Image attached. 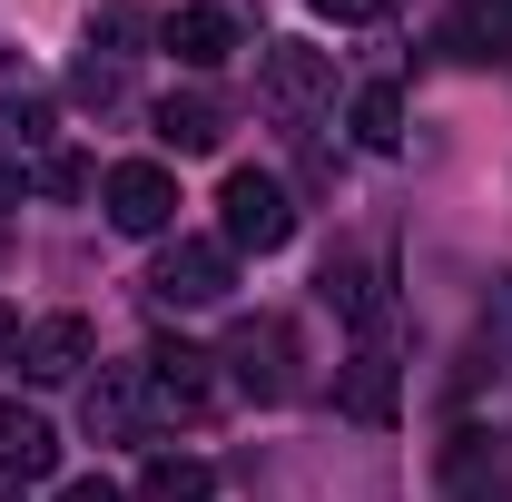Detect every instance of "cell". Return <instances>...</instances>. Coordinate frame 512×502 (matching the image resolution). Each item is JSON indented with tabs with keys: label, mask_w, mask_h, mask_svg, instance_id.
<instances>
[{
	"label": "cell",
	"mask_w": 512,
	"mask_h": 502,
	"mask_svg": "<svg viewBox=\"0 0 512 502\" xmlns=\"http://www.w3.org/2000/svg\"><path fill=\"white\" fill-rule=\"evenodd\" d=\"M50 463H60L50 414H30V404H10V394H0V473H10V483H40Z\"/></svg>",
	"instance_id": "ba28073f"
},
{
	"label": "cell",
	"mask_w": 512,
	"mask_h": 502,
	"mask_svg": "<svg viewBox=\"0 0 512 502\" xmlns=\"http://www.w3.org/2000/svg\"><path fill=\"white\" fill-rule=\"evenodd\" d=\"M148 365V414L158 424H207V404H217V355H197V345H158V355H138Z\"/></svg>",
	"instance_id": "5b68a950"
},
{
	"label": "cell",
	"mask_w": 512,
	"mask_h": 502,
	"mask_svg": "<svg viewBox=\"0 0 512 502\" xmlns=\"http://www.w3.org/2000/svg\"><path fill=\"white\" fill-rule=\"evenodd\" d=\"M0 207H20V158L0 148Z\"/></svg>",
	"instance_id": "cb8c5ba5"
},
{
	"label": "cell",
	"mask_w": 512,
	"mask_h": 502,
	"mask_svg": "<svg viewBox=\"0 0 512 502\" xmlns=\"http://www.w3.org/2000/svg\"><path fill=\"white\" fill-rule=\"evenodd\" d=\"M325 79H335V69H325V50H306V40H266V99H276L286 119H306V109H316Z\"/></svg>",
	"instance_id": "52a82bcc"
},
{
	"label": "cell",
	"mask_w": 512,
	"mask_h": 502,
	"mask_svg": "<svg viewBox=\"0 0 512 502\" xmlns=\"http://www.w3.org/2000/svg\"><path fill=\"white\" fill-rule=\"evenodd\" d=\"M0 148H10V158H20V148H50V99H40V89L0 99Z\"/></svg>",
	"instance_id": "e0dca14e"
},
{
	"label": "cell",
	"mask_w": 512,
	"mask_h": 502,
	"mask_svg": "<svg viewBox=\"0 0 512 502\" xmlns=\"http://www.w3.org/2000/svg\"><path fill=\"white\" fill-rule=\"evenodd\" d=\"M40 188H50V197H89V158L50 148V158H40Z\"/></svg>",
	"instance_id": "d6986e66"
},
{
	"label": "cell",
	"mask_w": 512,
	"mask_h": 502,
	"mask_svg": "<svg viewBox=\"0 0 512 502\" xmlns=\"http://www.w3.org/2000/svg\"><path fill=\"white\" fill-rule=\"evenodd\" d=\"M335 404H345L355 424H394V365H384L375 345H365V355L335 375Z\"/></svg>",
	"instance_id": "4fadbf2b"
},
{
	"label": "cell",
	"mask_w": 512,
	"mask_h": 502,
	"mask_svg": "<svg viewBox=\"0 0 512 502\" xmlns=\"http://www.w3.org/2000/svg\"><path fill=\"white\" fill-rule=\"evenodd\" d=\"M99 197H109V227H119V237H168V217H178V178H168L158 158L109 168V178H99Z\"/></svg>",
	"instance_id": "277c9868"
},
{
	"label": "cell",
	"mask_w": 512,
	"mask_h": 502,
	"mask_svg": "<svg viewBox=\"0 0 512 502\" xmlns=\"http://www.w3.org/2000/svg\"><path fill=\"white\" fill-rule=\"evenodd\" d=\"M237 286V256L217 247V237H178V247H158V266H148V296L158 306H217Z\"/></svg>",
	"instance_id": "7a4b0ae2"
},
{
	"label": "cell",
	"mask_w": 512,
	"mask_h": 502,
	"mask_svg": "<svg viewBox=\"0 0 512 502\" xmlns=\"http://www.w3.org/2000/svg\"><path fill=\"white\" fill-rule=\"evenodd\" d=\"M217 207H227V256H276L296 237V197H286V178H266V168H237L217 188Z\"/></svg>",
	"instance_id": "6da1fadb"
},
{
	"label": "cell",
	"mask_w": 512,
	"mask_h": 502,
	"mask_svg": "<svg viewBox=\"0 0 512 502\" xmlns=\"http://www.w3.org/2000/svg\"><path fill=\"white\" fill-rule=\"evenodd\" d=\"M60 502H119V483H109V473H89V483H69Z\"/></svg>",
	"instance_id": "7402d4cb"
},
{
	"label": "cell",
	"mask_w": 512,
	"mask_h": 502,
	"mask_svg": "<svg viewBox=\"0 0 512 502\" xmlns=\"http://www.w3.org/2000/svg\"><path fill=\"white\" fill-rule=\"evenodd\" d=\"M148 30H158V20H148L138 0H99V20H89V50H99V60H128Z\"/></svg>",
	"instance_id": "2e32d148"
},
{
	"label": "cell",
	"mask_w": 512,
	"mask_h": 502,
	"mask_svg": "<svg viewBox=\"0 0 512 502\" xmlns=\"http://www.w3.org/2000/svg\"><path fill=\"white\" fill-rule=\"evenodd\" d=\"M325 20H384V10H394V0H316Z\"/></svg>",
	"instance_id": "44dd1931"
},
{
	"label": "cell",
	"mask_w": 512,
	"mask_h": 502,
	"mask_svg": "<svg viewBox=\"0 0 512 502\" xmlns=\"http://www.w3.org/2000/svg\"><path fill=\"white\" fill-rule=\"evenodd\" d=\"M0 365H20V315L0 306Z\"/></svg>",
	"instance_id": "603a6c76"
},
{
	"label": "cell",
	"mask_w": 512,
	"mask_h": 502,
	"mask_svg": "<svg viewBox=\"0 0 512 502\" xmlns=\"http://www.w3.org/2000/svg\"><path fill=\"white\" fill-rule=\"evenodd\" d=\"M316 286H325V306L355 315V325H375V315H384V266H375V256H325Z\"/></svg>",
	"instance_id": "7c38bea8"
},
{
	"label": "cell",
	"mask_w": 512,
	"mask_h": 502,
	"mask_svg": "<svg viewBox=\"0 0 512 502\" xmlns=\"http://www.w3.org/2000/svg\"><path fill=\"white\" fill-rule=\"evenodd\" d=\"M69 89H79V99H99V109H109V99H119L128 79H119V60H99V50H89V60H79V79H69Z\"/></svg>",
	"instance_id": "ffe728a7"
},
{
	"label": "cell",
	"mask_w": 512,
	"mask_h": 502,
	"mask_svg": "<svg viewBox=\"0 0 512 502\" xmlns=\"http://www.w3.org/2000/svg\"><path fill=\"white\" fill-rule=\"evenodd\" d=\"M355 138H365V148H394V138H404V99H394V89H355Z\"/></svg>",
	"instance_id": "ac0fdd59"
},
{
	"label": "cell",
	"mask_w": 512,
	"mask_h": 502,
	"mask_svg": "<svg viewBox=\"0 0 512 502\" xmlns=\"http://www.w3.org/2000/svg\"><path fill=\"white\" fill-rule=\"evenodd\" d=\"M207 493H217V473L188 463V453H158V463L138 473V502H207Z\"/></svg>",
	"instance_id": "9a60e30c"
},
{
	"label": "cell",
	"mask_w": 512,
	"mask_h": 502,
	"mask_svg": "<svg viewBox=\"0 0 512 502\" xmlns=\"http://www.w3.org/2000/svg\"><path fill=\"white\" fill-rule=\"evenodd\" d=\"M158 138H168V148H217V138H227V109H217L207 89H188V99H158Z\"/></svg>",
	"instance_id": "5bb4252c"
},
{
	"label": "cell",
	"mask_w": 512,
	"mask_h": 502,
	"mask_svg": "<svg viewBox=\"0 0 512 502\" xmlns=\"http://www.w3.org/2000/svg\"><path fill=\"white\" fill-rule=\"evenodd\" d=\"M20 365H30L40 384H69L79 365H89V325H79V315H40V325L20 335Z\"/></svg>",
	"instance_id": "30bf717a"
},
{
	"label": "cell",
	"mask_w": 512,
	"mask_h": 502,
	"mask_svg": "<svg viewBox=\"0 0 512 502\" xmlns=\"http://www.w3.org/2000/svg\"><path fill=\"white\" fill-rule=\"evenodd\" d=\"M138 424H148V365H99V384H89V434L128 443Z\"/></svg>",
	"instance_id": "8992f818"
},
{
	"label": "cell",
	"mask_w": 512,
	"mask_h": 502,
	"mask_svg": "<svg viewBox=\"0 0 512 502\" xmlns=\"http://www.w3.org/2000/svg\"><path fill=\"white\" fill-rule=\"evenodd\" d=\"M158 40H168L188 69L237 60V20H227V10H207V0H197V10H168V20H158Z\"/></svg>",
	"instance_id": "9c48e42d"
},
{
	"label": "cell",
	"mask_w": 512,
	"mask_h": 502,
	"mask_svg": "<svg viewBox=\"0 0 512 502\" xmlns=\"http://www.w3.org/2000/svg\"><path fill=\"white\" fill-rule=\"evenodd\" d=\"M512 50V0H463V20H444V60H503Z\"/></svg>",
	"instance_id": "8fae6325"
},
{
	"label": "cell",
	"mask_w": 512,
	"mask_h": 502,
	"mask_svg": "<svg viewBox=\"0 0 512 502\" xmlns=\"http://www.w3.org/2000/svg\"><path fill=\"white\" fill-rule=\"evenodd\" d=\"M227 365H237V384H247L256 404H286L296 394V325L286 315H247L227 335Z\"/></svg>",
	"instance_id": "3957f363"
}]
</instances>
